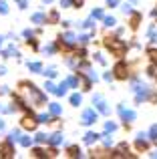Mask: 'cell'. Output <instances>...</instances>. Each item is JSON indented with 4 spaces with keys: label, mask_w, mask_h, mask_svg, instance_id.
I'll return each instance as SVG.
<instances>
[{
    "label": "cell",
    "mask_w": 157,
    "mask_h": 159,
    "mask_svg": "<svg viewBox=\"0 0 157 159\" xmlns=\"http://www.w3.org/2000/svg\"><path fill=\"white\" fill-rule=\"evenodd\" d=\"M103 44H105L107 51H111V54L117 57V58H123V57H125V52H127V48H129L125 40H121L117 34H111V36L107 34L105 39H103Z\"/></svg>",
    "instance_id": "obj_1"
},
{
    "label": "cell",
    "mask_w": 157,
    "mask_h": 159,
    "mask_svg": "<svg viewBox=\"0 0 157 159\" xmlns=\"http://www.w3.org/2000/svg\"><path fill=\"white\" fill-rule=\"evenodd\" d=\"M18 89L22 91V93H28L32 97V103H34L36 107H43L44 103H47V99H44V95L40 93L38 89H36L34 83H28V81H20L18 83Z\"/></svg>",
    "instance_id": "obj_2"
},
{
    "label": "cell",
    "mask_w": 157,
    "mask_h": 159,
    "mask_svg": "<svg viewBox=\"0 0 157 159\" xmlns=\"http://www.w3.org/2000/svg\"><path fill=\"white\" fill-rule=\"evenodd\" d=\"M113 77H115V79H119V81H127V79L131 77V66L127 65L123 58H119L117 65L113 66Z\"/></svg>",
    "instance_id": "obj_3"
},
{
    "label": "cell",
    "mask_w": 157,
    "mask_h": 159,
    "mask_svg": "<svg viewBox=\"0 0 157 159\" xmlns=\"http://www.w3.org/2000/svg\"><path fill=\"white\" fill-rule=\"evenodd\" d=\"M36 125H38V121H36V115H34V113H28V115H24L22 121H20V127L26 129V131H34Z\"/></svg>",
    "instance_id": "obj_4"
},
{
    "label": "cell",
    "mask_w": 157,
    "mask_h": 159,
    "mask_svg": "<svg viewBox=\"0 0 157 159\" xmlns=\"http://www.w3.org/2000/svg\"><path fill=\"white\" fill-rule=\"evenodd\" d=\"M93 105L97 107V111L103 113V115H109V113H111V109H109V105L105 103V99H103L101 93H97V95L93 97Z\"/></svg>",
    "instance_id": "obj_5"
},
{
    "label": "cell",
    "mask_w": 157,
    "mask_h": 159,
    "mask_svg": "<svg viewBox=\"0 0 157 159\" xmlns=\"http://www.w3.org/2000/svg\"><path fill=\"white\" fill-rule=\"evenodd\" d=\"M14 141L8 137L6 141H2L0 143V157H14Z\"/></svg>",
    "instance_id": "obj_6"
},
{
    "label": "cell",
    "mask_w": 157,
    "mask_h": 159,
    "mask_svg": "<svg viewBox=\"0 0 157 159\" xmlns=\"http://www.w3.org/2000/svg\"><path fill=\"white\" fill-rule=\"evenodd\" d=\"M97 119H99V113L95 111V109H85L83 115H81V123L83 125H93Z\"/></svg>",
    "instance_id": "obj_7"
},
{
    "label": "cell",
    "mask_w": 157,
    "mask_h": 159,
    "mask_svg": "<svg viewBox=\"0 0 157 159\" xmlns=\"http://www.w3.org/2000/svg\"><path fill=\"white\" fill-rule=\"evenodd\" d=\"M113 157H135V153H131V147L123 141L117 145V149L113 151Z\"/></svg>",
    "instance_id": "obj_8"
},
{
    "label": "cell",
    "mask_w": 157,
    "mask_h": 159,
    "mask_svg": "<svg viewBox=\"0 0 157 159\" xmlns=\"http://www.w3.org/2000/svg\"><path fill=\"white\" fill-rule=\"evenodd\" d=\"M145 137H147V133H139V137L135 139V149H137L139 153L149 149V139H145Z\"/></svg>",
    "instance_id": "obj_9"
},
{
    "label": "cell",
    "mask_w": 157,
    "mask_h": 159,
    "mask_svg": "<svg viewBox=\"0 0 157 159\" xmlns=\"http://www.w3.org/2000/svg\"><path fill=\"white\" fill-rule=\"evenodd\" d=\"M141 20H143V14L139 10H133L129 14V28H131V30H137L139 24H141Z\"/></svg>",
    "instance_id": "obj_10"
},
{
    "label": "cell",
    "mask_w": 157,
    "mask_h": 159,
    "mask_svg": "<svg viewBox=\"0 0 157 159\" xmlns=\"http://www.w3.org/2000/svg\"><path fill=\"white\" fill-rule=\"evenodd\" d=\"M119 115H121L123 121H127V123H131V121H135V117H137V113L133 111V109H127V107H119Z\"/></svg>",
    "instance_id": "obj_11"
},
{
    "label": "cell",
    "mask_w": 157,
    "mask_h": 159,
    "mask_svg": "<svg viewBox=\"0 0 157 159\" xmlns=\"http://www.w3.org/2000/svg\"><path fill=\"white\" fill-rule=\"evenodd\" d=\"M91 157H113V151H109V149H91Z\"/></svg>",
    "instance_id": "obj_12"
},
{
    "label": "cell",
    "mask_w": 157,
    "mask_h": 159,
    "mask_svg": "<svg viewBox=\"0 0 157 159\" xmlns=\"http://www.w3.org/2000/svg\"><path fill=\"white\" fill-rule=\"evenodd\" d=\"M99 139H101V135H99V133H93V131H89V133L85 135V139H83V141H85L87 145H93V143H97Z\"/></svg>",
    "instance_id": "obj_13"
},
{
    "label": "cell",
    "mask_w": 157,
    "mask_h": 159,
    "mask_svg": "<svg viewBox=\"0 0 157 159\" xmlns=\"http://www.w3.org/2000/svg\"><path fill=\"white\" fill-rule=\"evenodd\" d=\"M61 40H63V43H67V44H71V47H75L77 44V36L73 34V32H67V34H61L59 36Z\"/></svg>",
    "instance_id": "obj_14"
},
{
    "label": "cell",
    "mask_w": 157,
    "mask_h": 159,
    "mask_svg": "<svg viewBox=\"0 0 157 159\" xmlns=\"http://www.w3.org/2000/svg\"><path fill=\"white\" fill-rule=\"evenodd\" d=\"M65 141V137L61 135V133H52V135H48V145H61Z\"/></svg>",
    "instance_id": "obj_15"
},
{
    "label": "cell",
    "mask_w": 157,
    "mask_h": 159,
    "mask_svg": "<svg viewBox=\"0 0 157 159\" xmlns=\"http://www.w3.org/2000/svg\"><path fill=\"white\" fill-rule=\"evenodd\" d=\"M67 155L69 157H81V147H78V145H69L67 147Z\"/></svg>",
    "instance_id": "obj_16"
},
{
    "label": "cell",
    "mask_w": 157,
    "mask_h": 159,
    "mask_svg": "<svg viewBox=\"0 0 157 159\" xmlns=\"http://www.w3.org/2000/svg\"><path fill=\"white\" fill-rule=\"evenodd\" d=\"M67 89H69V83L63 81V83H61V85L55 89V95H59V97H65V95H67Z\"/></svg>",
    "instance_id": "obj_17"
},
{
    "label": "cell",
    "mask_w": 157,
    "mask_h": 159,
    "mask_svg": "<svg viewBox=\"0 0 157 159\" xmlns=\"http://www.w3.org/2000/svg\"><path fill=\"white\" fill-rule=\"evenodd\" d=\"M32 22L34 24H47V16H44L43 12H34V14H32Z\"/></svg>",
    "instance_id": "obj_18"
},
{
    "label": "cell",
    "mask_w": 157,
    "mask_h": 159,
    "mask_svg": "<svg viewBox=\"0 0 157 159\" xmlns=\"http://www.w3.org/2000/svg\"><path fill=\"white\" fill-rule=\"evenodd\" d=\"M18 143L22 145V147H30V145L34 143V139H32V137H28V135H20L18 137Z\"/></svg>",
    "instance_id": "obj_19"
},
{
    "label": "cell",
    "mask_w": 157,
    "mask_h": 159,
    "mask_svg": "<svg viewBox=\"0 0 157 159\" xmlns=\"http://www.w3.org/2000/svg\"><path fill=\"white\" fill-rule=\"evenodd\" d=\"M61 111H63V109H61L59 103H48V113H51V115L59 117V115H61Z\"/></svg>",
    "instance_id": "obj_20"
},
{
    "label": "cell",
    "mask_w": 157,
    "mask_h": 159,
    "mask_svg": "<svg viewBox=\"0 0 157 159\" xmlns=\"http://www.w3.org/2000/svg\"><path fill=\"white\" fill-rule=\"evenodd\" d=\"M56 22H59V12H56V10H51L47 14V24H56Z\"/></svg>",
    "instance_id": "obj_21"
},
{
    "label": "cell",
    "mask_w": 157,
    "mask_h": 159,
    "mask_svg": "<svg viewBox=\"0 0 157 159\" xmlns=\"http://www.w3.org/2000/svg\"><path fill=\"white\" fill-rule=\"evenodd\" d=\"M12 54H14V57H20V52H18V51H16V48H14V44H10V47H8L6 51L2 52V57H4V58H10Z\"/></svg>",
    "instance_id": "obj_22"
},
{
    "label": "cell",
    "mask_w": 157,
    "mask_h": 159,
    "mask_svg": "<svg viewBox=\"0 0 157 159\" xmlns=\"http://www.w3.org/2000/svg\"><path fill=\"white\" fill-rule=\"evenodd\" d=\"M40 75H44V77H48V79H55L56 77V69H55V66H48V69H43Z\"/></svg>",
    "instance_id": "obj_23"
},
{
    "label": "cell",
    "mask_w": 157,
    "mask_h": 159,
    "mask_svg": "<svg viewBox=\"0 0 157 159\" xmlns=\"http://www.w3.org/2000/svg\"><path fill=\"white\" fill-rule=\"evenodd\" d=\"M30 155L32 157H47V149H43V147H34L30 151Z\"/></svg>",
    "instance_id": "obj_24"
},
{
    "label": "cell",
    "mask_w": 157,
    "mask_h": 159,
    "mask_svg": "<svg viewBox=\"0 0 157 159\" xmlns=\"http://www.w3.org/2000/svg\"><path fill=\"white\" fill-rule=\"evenodd\" d=\"M28 70H32V73H43V65L40 62H28Z\"/></svg>",
    "instance_id": "obj_25"
},
{
    "label": "cell",
    "mask_w": 157,
    "mask_h": 159,
    "mask_svg": "<svg viewBox=\"0 0 157 159\" xmlns=\"http://www.w3.org/2000/svg\"><path fill=\"white\" fill-rule=\"evenodd\" d=\"M103 16H105L103 8H95V10L91 12V18H93V20H99V18H103Z\"/></svg>",
    "instance_id": "obj_26"
},
{
    "label": "cell",
    "mask_w": 157,
    "mask_h": 159,
    "mask_svg": "<svg viewBox=\"0 0 157 159\" xmlns=\"http://www.w3.org/2000/svg\"><path fill=\"white\" fill-rule=\"evenodd\" d=\"M81 103H83V97H81V95H78V93L71 95V105H73V107H78V105H81Z\"/></svg>",
    "instance_id": "obj_27"
},
{
    "label": "cell",
    "mask_w": 157,
    "mask_h": 159,
    "mask_svg": "<svg viewBox=\"0 0 157 159\" xmlns=\"http://www.w3.org/2000/svg\"><path fill=\"white\" fill-rule=\"evenodd\" d=\"M34 141H36V143H40V145H43V143H48V135H44V133H36V135H34Z\"/></svg>",
    "instance_id": "obj_28"
},
{
    "label": "cell",
    "mask_w": 157,
    "mask_h": 159,
    "mask_svg": "<svg viewBox=\"0 0 157 159\" xmlns=\"http://www.w3.org/2000/svg\"><path fill=\"white\" fill-rule=\"evenodd\" d=\"M103 22H105V26L113 28L115 24H117V20H115V16H103Z\"/></svg>",
    "instance_id": "obj_29"
},
{
    "label": "cell",
    "mask_w": 157,
    "mask_h": 159,
    "mask_svg": "<svg viewBox=\"0 0 157 159\" xmlns=\"http://www.w3.org/2000/svg\"><path fill=\"white\" fill-rule=\"evenodd\" d=\"M147 137H149V141H157V125L149 129V133H147Z\"/></svg>",
    "instance_id": "obj_30"
},
{
    "label": "cell",
    "mask_w": 157,
    "mask_h": 159,
    "mask_svg": "<svg viewBox=\"0 0 157 159\" xmlns=\"http://www.w3.org/2000/svg\"><path fill=\"white\" fill-rule=\"evenodd\" d=\"M77 40H78V44H81V47H85V44H89L91 36L89 34H81V36H77Z\"/></svg>",
    "instance_id": "obj_31"
},
{
    "label": "cell",
    "mask_w": 157,
    "mask_h": 159,
    "mask_svg": "<svg viewBox=\"0 0 157 159\" xmlns=\"http://www.w3.org/2000/svg\"><path fill=\"white\" fill-rule=\"evenodd\" d=\"M115 129H117V123H113V121H107L105 123V133H113Z\"/></svg>",
    "instance_id": "obj_32"
},
{
    "label": "cell",
    "mask_w": 157,
    "mask_h": 159,
    "mask_svg": "<svg viewBox=\"0 0 157 159\" xmlns=\"http://www.w3.org/2000/svg\"><path fill=\"white\" fill-rule=\"evenodd\" d=\"M67 83H69V87L77 89V87H78V83H81V81H78V77H69V79H67Z\"/></svg>",
    "instance_id": "obj_33"
},
{
    "label": "cell",
    "mask_w": 157,
    "mask_h": 159,
    "mask_svg": "<svg viewBox=\"0 0 157 159\" xmlns=\"http://www.w3.org/2000/svg\"><path fill=\"white\" fill-rule=\"evenodd\" d=\"M47 155H48V157H56V155H59V149H56V145H51V147L47 149Z\"/></svg>",
    "instance_id": "obj_34"
},
{
    "label": "cell",
    "mask_w": 157,
    "mask_h": 159,
    "mask_svg": "<svg viewBox=\"0 0 157 159\" xmlns=\"http://www.w3.org/2000/svg\"><path fill=\"white\" fill-rule=\"evenodd\" d=\"M26 44H28V47L32 48V51H38V43H36V39H32V36H30V39L26 40Z\"/></svg>",
    "instance_id": "obj_35"
},
{
    "label": "cell",
    "mask_w": 157,
    "mask_h": 159,
    "mask_svg": "<svg viewBox=\"0 0 157 159\" xmlns=\"http://www.w3.org/2000/svg\"><path fill=\"white\" fill-rule=\"evenodd\" d=\"M103 137V143H105V147H109L111 143H113V137L109 135V133H105V135H101Z\"/></svg>",
    "instance_id": "obj_36"
},
{
    "label": "cell",
    "mask_w": 157,
    "mask_h": 159,
    "mask_svg": "<svg viewBox=\"0 0 157 159\" xmlns=\"http://www.w3.org/2000/svg\"><path fill=\"white\" fill-rule=\"evenodd\" d=\"M147 34H149V39L153 40V43L157 40V32H155V26H149V30H147Z\"/></svg>",
    "instance_id": "obj_37"
},
{
    "label": "cell",
    "mask_w": 157,
    "mask_h": 159,
    "mask_svg": "<svg viewBox=\"0 0 157 159\" xmlns=\"http://www.w3.org/2000/svg\"><path fill=\"white\" fill-rule=\"evenodd\" d=\"M95 61L99 62V65H107V61H105V57H103L101 52H95Z\"/></svg>",
    "instance_id": "obj_38"
},
{
    "label": "cell",
    "mask_w": 157,
    "mask_h": 159,
    "mask_svg": "<svg viewBox=\"0 0 157 159\" xmlns=\"http://www.w3.org/2000/svg\"><path fill=\"white\" fill-rule=\"evenodd\" d=\"M6 12H8V4L4 0H0V14H6Z\"/></svg>",
    "instance_id": "obj_39"
},
{
    "label": "cell",
    "mask_w": 157,
    "mask_h": 159,
    "mask_svg": "<svg viewBox=\"0 0 157 159\" xmlns=\"http://www.w3.org/2000/svg\"><path fill=\"white\" fill-rule=\"evenodd\" d=\"M121 10L125 12V14H131V12H133V6H131V4H123V6H121Z\"/></svg>",
    "instance_id": "obj_40"
},
{
    "label": "cell",
    "mask_w": 157,
    "mask_h": 159,
    "mask_svg": "<svg viewBox=\"0 0 157 159\" xmlns=\"http://www.w3.org/2000/svg\"><path fill=\"white\" fill-rule=\"evenodd\" d=\"M18 137H20V129H14V131L10 133V139L12 141H18Z\"/></svg>",
    "instance_id": "obj_41"
},
{
    "label": "cell",
    "mask_w": 157,
    "mask_h": 159,
    "mask_svg": "<svg viewBox=\"0 0 157 159\" xmlns=\"http://www.w3.org/2000/svg\"><path fill=\"white\" fill-rule=\"evenodd\" d=\"M44 52H48V54L56 52V44H48V47H44Z\"/></svg>",
    "instance_id": "obj_42"
},
{
    "label": "cell",
    "mask_w": 157,
    "mask_h": 159,
    "mask_svg": "<svg viewBox=\"0 0 157 159\" xmlns=\"http://www.w3.org/2000/svg\"><path fill=\"white\" fill-rule=\"evenodd\" d=\"M44 89H47V93H55V89H56V87H55V85H52V83H51V81H48V83H47V85H44Z\"/></svg>",
    "instance_id": "obj_43"
},
{
    "label": "cell",
    "mask_w": 157,
    "mask_h": 159,
    "mask_svg": "<svg viewBox=\"0 0 157 159\" xmlns=\"http://www.w3.org/2000/svg\"><path fill=\"white\" fill-rule=\"evenodd\" d=\"M103 79H105L107 83H111V81H113L115 77H113V73H105V75H103Z\"/></svg>",
    "instance_id": "obj_44"
},
{
    "label": "cell",
    "mask_w": 157,
    "mask_h": 159,
    "mask_svg": "<svg viewBox=\"0 0 157 159\" xmlns=\"http://www.w3.org/2000/svg\"><path fill=\"white\" fill-rule=\"evenodd\" d=\"M61 6H65V8L73 6V0H61Z\"/></svg>",
    "instance_id": "obj_45"
},
{
    "label": "cell",
    "mask_w": 157,
    "mask_h": 159,
    "mask_svg": "<svg viewBox=\"0 0 157 159\" xmlns=\"http://www.w3.org/2000/svg\"><path fill=\"white\" fill-rule=\"evenodd\" d=\"M83 4H85V0H73V6L75 8H81Z\"/></svg>",
    "instance_id": "obj_46"
},
{
    "label": "cell",
    "mask_w": 157,
    "mask_h": 159,
    "mask_svg": "<svg viewBox=\"0 0 157 159\" xmlns=\"http://www.w3.org/2000/svg\"><path fill=\"white\" fill-rule=\"evenodd\" d=\"M14 2H16V4H18V6H20V8H26V0H14Z\"/></svg>",
    "instance_id": "obj_47"
},
{
    "label": "cell",
    "mask_w": 157,
    "mask_h": 159,
    "mask_svg": "<svg viewBox=\"0 0 157 159\" xmlns=\"http://www.w3.org/2000/svg\"><path fill=\"white\" fill-rule=\"evenodd\" d=\"M119 0H107V6H117Z\"/></svg>",
    "instance_id": "obj_48"
},
{
    "label": "cell",
    "mask_w": 157,
    "mask_h": 159,
    "mask_svg": "<svg viewBox=\"0 0 157 159\" xmlns=\"http://www.w3.org/2000/svg\"><path fill=\"white\" fill-rule=\"evenodd\" d=\"M0 131H4V121L0 119Z\"/></svg>",
    "instance_id": "obj_49"
},
{
    "label": "cell",
    "mask_w": 157,
    "mask_h": 159,
    "mask_svg": "<svg viewBox=\"0 0 157 159\" xmlns=\"http://www.w3.org/2000/svg\"><path fill=\"white\" fill-rule=\"evenodd\" d=\"M43 2H44V4H51V2H52V0H43Z\"/></svg>",
    "instance_id": "obj_50"
},
{
    "label": "cell",
    "mask_w": 157,
    "mask_h": 159,
    "mask_svg": "<svg viewBox=\"0 0 157 159\" xmlns=\"http://www.w3.org/2000/svg\"><path fill=\"white\" fill-rule=\"evenodd\" d=\"M2 40H4V39H2V36H0V47H2Z\"/></svg>",
    "instance_id": "obj_51"
},
{
    "label": "cell",
    "mask_w": 157,
    "mask_h": 159,
    "mask_svg": "<svg viewBox=\"0 0 157 159\" xmlns=\"http://www.w3.org/2000/svg\"><path fill=\"white\" fill-rule=\"evenodd\" d=\"M153 157H157V151H155V153H153Z\"/></svg>",
    "instance_id": "obj_52"
},
{
    "label": "cell",
    "mask_w": 157,
    "mask_h": 159,
    "mask_svg": "<svg viewBox=\"0 0 157 159\" xmlns=\"http://www.w3.org/2000/svg\"><path fill=\"white\" fill-rule=\"evenodd\" d=\"M131 2H137V0H131Z\"/></svg>",
    "instance_id": "obj_53"
}]
</instances>
